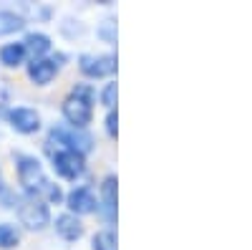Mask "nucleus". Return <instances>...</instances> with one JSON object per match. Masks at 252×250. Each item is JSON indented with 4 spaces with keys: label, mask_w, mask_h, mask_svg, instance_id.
Returning <instances> with one entry per match:
<instances>
[{
    "label": "nucleus",
    "mask_w": 252,
    "mask_h": 250,
    "mask_svg": "<svg viewBox=\"0 0 252 250\" xmlns=\"http://www.w3.org/2000/svg\"><path fill=\"white\" fill-rule=\"evenodd\" d=\"M106 127H109V134L114 137V134H116V111H111V114H109V119H106Z\"/></svg>",
    "instance_id": "f3484780"
},
{
    "label": "nucleus",
    "mask_w": 252,
    "mask_h": 250,
    "mask_svg": "<svg viewBox=\"0 0 252 250\" xmlns=\"http://www.w3.org/2000/svg\"><path fill=\"white\" fill-rule=\"evenodd\" d=\"M48 197L58 202V200H61V190H58V187H51V184H48Z\"/></svg>",
    "instance_id": "a211bd4d"
},
{
    "label": "nucleus",
    "mask_w": 252,
    "mask_h": 250,
    "mask_svg": "<svg viewBox=\"0 0 252 250\" xmlns=\"http://www.w3.org/2000/svg\"><path fill=\"white\" fill-rule=\"evenodd\" d=\"M63 116H66L73 127H86L91 121V101L81 99V96H68L63 101Z\"/></svg>",
    "instance_id": "7ed1b4c3"
},
{
    "label": "nucleus",
    "mask_w": 252,
    "mask_h": 250,
    "mask_svg": "<svg viewBox=\"0 0 252 250\" xmlns=\"http://www.w3.org/2000/svg\"><path fill=\"white\" fill-rule=\"evenodd\" d=\"M18 177H20V184H23L31 195H35L40 190H48V179L43 175V167H40V162L33 159V157H20L18 159Z\"/></svg>",
    "instance_id": "f03ea898"
},
{
    "label": "nucleus",
    "mask_w": 252,
    "mask_h": 250,
    "mask_svg": "<svg viewBox=\"0 0 252 250\" xmlns=\"http://www.w3.org/2000/svg\"><path fill=\"white\" fill-rule=\"evenodd\" d=\"M26 51H31L33 56H43L48 48H51V40H48V36H43V33H31L28 38H26Z\"/></svg>",
    "instance_id": "9b49d317"
},
{
    "label": "nucleus",
    "mask_w": 252,
    "mask_h": 250,
    "mask_svg": "<svg viewBox=\"0 0 252 250\" xmlns=\"http://www.w3.org/2000/svg\"><path fill=\"white\" fill-rule=\"evenodd\" d=\"M56 230H58V235H61V238H66V240H76V238H81L83 227H81V222H78V217H76V215H61V217L56 220Z\"/></svg>",
    "instance_id": "1a4fd4ad"
},
{
    "label": "nucleus",
    "mask_w": 252,
    "mask_h": 250,
    "mask_svg": "<svg viewBox=\"0 0 252 250\" xmlns=\"http://www.w3.org/2000/svg\"><path fill=\"white\" fill-rule=\"evenodd\" d=\"M94 205H96V200H94V195H91L89 187H78V190H73V192L68 195V207H71L76 215L91 213Z\"/></svg>",
    "instance_id": "0eeeda50"
},
{
    "label": "nucleus",
    "mask_w": 252,
    "mask_h": 250,
    "mask_svg": "<svg viewBox=\"0 0 252 250\" xmlns=\"http://www.w3.org/2000/svg\"><path fill=\"white\" fill-rule=\"evenodd\" d=\"M26 58V46L23 43H8L0 48V61H3L5 66H20Z\"/></svg>",
    "instance_id": "9d476101"
},
{
    "label": "nucleus",
    "mask_w": 252,
    "mask_h": 250,
    "mask_svg": "<svg viewBox=\"0 0 252 250\" xmlns=\"http://www.w3.org/2000/svg\"><path fill=\"white\" fill-rule=\"evenodd\" d=\"M18 217L31 230H40V227L48 225V207L35 195H28L23 200H18Z\"/></svg>",
    "instance_id": "f257e3e1"
},
{
    "label": "nucleus",
    "mask_w": 252,
    "mask_h": 250,
    "mask_svg": "<svg viewBox=\"0 0 252 250\" xmlns=\"http://www.w3.org/2000/svg\"><path fill=\"white\" fill-rule=\"evenodd\" d=\"M28 76L35 81V83H48L53 76H56V61H48V58H35L31 69H28Z\"/></svg>",
    "instance_id": "6e6552de"
},
{
    "label": "nucleus",
    "mask_w": 252,
    "mask_h": 250,
    "mask_svg": "<svg viewBox=\"0 0 252 250\" xmlns=\"http://www.w3.org/2000/svg\"><path fill=\"white\" fill-rule=\"evenodd\" d=\"M103 202H106V215L114 217V210H116V177L103 179Z\"/></svg>",
    "instance_id": "ddd939ff"
},
{
    "label": "nucleus",
    "mask_w": 252,
    "mask_h": 250,
    "mask_svg": "<svg viewBox=\"0 0 252 250\" xmlns=\"http://www.w3.org/2000/svg\"><path fill=\"white\" fill-rule=\"evenodd\" d=\"M23 28V18L10 13V10H0V36H8Z\"/></svg>",
    "instance_id": "f8f14e48"
},
{
    "label": "nucleus",
    "mask_w": 252,
    "mask_h": 250,
    "mask_svg": "<svg viewBox=\"0 0 252 250\" xmlns=\"http://www.w3.org/2000/svg\"><path fill=\"white\" fill-rule=\"evenodd\" d=\"M114 99H116V83H109L106 91H103V104H106V107H114Z\"/></svg>",
    "instance_id": "dca6fc26"
},
{
    "label": "nucleus",
    "mask_w": 252,
    "mask_h": 250,
    "mask_svg": "<svg viewBox=\"0 0 252 250\" xmlns=\"http://www.w3.org/2000/svg\"><path fill=\"white\" fill-rule=\"evenodd\" d=\"M18 243V230L13 225H0V248H15Z\"/></svg>",
    "instance_id": "4468645a"
},
{
    "label": "nucleus",
    "mask_w": 252,
    "mask_h": 250,
    "mask_svg": "<svg viewBox=\"0 0 252 250\" xmlns=\"http://www.w3.org/2000/svg\"><path fill=\"white\" fill-rule=\"evenodd\" d=\"M116 69L114 56H83L81 58V71L86 76H106Z\"/></svg>",
    "instance_id": "39448f33"
},
{
    "label": "nucleus",
    "mask_w": 252,
    "mask_h": 250,
    "mask_svg": "<svg viewBox=\"0 0 252 250\" xmlns=\"http://www.w3.org/2000/svg\"><path fill=\"white\" fill-rule=\"evenodd\" d=\"M94 250H116V238L111 233H98L94 238Z\"/></svg>",
    "instance_id": "2eb2a0df"
},
{
    "label": "nucleus",
    "mask_w": 252,
    "mask_h": 250,
    "mask_svg": "<svg viewBox=\"0 0 252 250\" xmlns=\"http://www.w3.org/2000/svg\"><path fill=\"white\" fill-rule=\"evenodd\" d=\"M10 124H13L18 132L31 134V132H38L40 116H38L33 109H13V111H10Z\"/></svg>",
    "instance_id": "423d86ee"
},
{
    "label": "nucleus",
    "mask_w": 252,
    "mask_h": 250,
    "mask_svg": "<svg viewBox=\"0 0 252 250\" xmlns=\"http://www.w3.org/2000/svg\"><path fill=\"white\" fill-rule=\"evenodd\" d=\"M53 167H56V172L63 175V177H78L83 172V154L73 152V149H63V152H56L53 154Z\"/></svg>",
    "instance_id": "20e7f679"
}]
</instances>
